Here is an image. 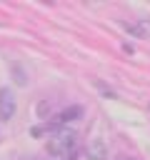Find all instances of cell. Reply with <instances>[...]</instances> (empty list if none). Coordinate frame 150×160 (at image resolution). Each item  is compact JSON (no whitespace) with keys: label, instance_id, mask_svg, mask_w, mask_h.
Returning <instances> with one entry per match:
<instances>
[{"label":"cell","instance_id":"6da1fadb","mask_svg":"<svg viewBox=\"0 0 150 160\" xmlns=\"http://www.w3.org/2000/svg\"><path fill=\"white\" fill-rule=\"evenodd\" d=\"M78 132L72 128H58L48 138V152L52 158H70L78 150Z\"/></svg>","mask_w":150,"mask_h":160},{"label":"cell","instance_id":"7a4b0ae2","mask_svg":"<svg viewBox=\"0 0 150 160\" xmlns=\"http://www.w3.org/2000/svg\"><path fill=\"white\" fill-rule=\"evenodd\" d=\"M80 115H82V105H68L65 110H60L58 115H52V118H50V122H48L45 128H32L30 132H32L35 138H38V135H42L45 130H50V132H52V130H58V128H65L68 122L78 120Z\"/></svg>","mask_w":150,"mask_h":160},{"label":"cell","instance_id":"3957f363","mask_svg":"<svg viewBox=\"0 0 150 160\" xmlns=\"http://www.w3.org/2000/svg\"><path fill=\"white\" fill-rule=\"evenodd\" d=\"M15 112V95L10 88H2L0 90V122H8Z\"/></svg>","mask_w":150,"mask_h":160},{"label":"cell","instance_id":"277c9868","mask_svg":"<svg viewBox=\"0 0 150 160\" xmlns=\"http://www.w3.org/2000/svg\"><path fill=\"white\" fill-rule=\"evenodd\" d=\"M85 155H88V160H105V158H108V145L95 138V140H90Z\"/></svg>","mask_w":150,"mask_h":160},{"label":"cell","instance_id":"5b68a950","mask_svg":"<svg viewBox=\"0 0 150 160\" xmlns=\"http://www.w3.org/2000/svg\"><path fill=\"white\" fill-rule=\"evenodd\" d=\"M122 160H135V158H122Z\"/></svg>","mask_w":150,"mask_h":160}]
</instances>
